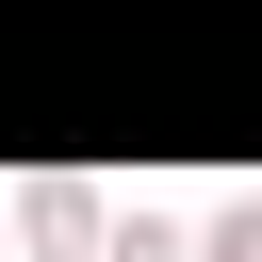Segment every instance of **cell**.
Masks as SVG:
<instances>
[{
  "label": "cell",
  "mask_w": 262,
  "mask_h": 262,
  "mask_svg": "<svg viewBox=\"0 0 262 262\" xmlns=\"http://www.w3.org/2000/svg\"><path fill=\"white\" fill-rule=\"evenodd\" d=\"M213 262H262V196H246V213H229V229H213Z\"/></svg>",
  "instance_id": "6da1fadb"
},
{
  "label": "cell",
  "mask_w": 262,
  "mask_h": 262,
  "mask_svg": "<svg viewBox=\"0 0 262 262\" xmlns=\"http://www.w3.org/2000/svg\"><path fill=\"white\" fill-rule=\"evenodd\" d=\"M115 262H180V246H164V229H147V213H131V229H115Z\"/></svg>",
  "instance_id": "7a4b0ae2"
}]
</instances>
